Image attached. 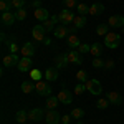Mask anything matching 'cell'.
Returning <instances> with one entry per match:
<instances>
[{"mask_svg":"<svg viewBox=\"0 0 124 124\" xmlns=\"http://www.w3.org/2000/svg\"><path fill=\"white\" fill-rule=\"evenodd\" d=\"M119 43H121V35H117V33L109 31L104 37V46L111 48V50H116V48L119 46Z\"/></svg>","mask_w":124,"mask_h":124,"instance_id":"6da1fadb","label":"cell"},{"mask_svg":"<svg viewBox=\"0 0 124 124\" xmlns=\"http://www.w3.org/2000/svg\"><path fill=\"white\" fill-rule=\"evenodd\" d=\"M35 91H37L40 96H51V88H50V83H48L46 79L37 81V83H35Z\"/></svg>","mask_w":124,"mask_h":124,"instance_id":"7a4b0ae2","label":"cell"},{"mask_svg":"<svg viewBox=\"0 0 124 124\" xmlns=\"http://www.w3.org/2000/svg\"><path fill=\"white\" fill-rule=\"evenodd\" d=\"M85 85H86V89H88L91 94L99 96L101 93H103V86H101V83H99L98 79H88Z\"/></svg>","mask_w":124,"mask_h":124,"instance_id":"3957f363","label":"cell"},{"mask_svg":"<svg viewBox=\"0 0 124 124\" xmlns=\"http://www.w3.org/2000/svg\"><path fill=\"white\" fill-rule=\"evenodd\" d=\"M45 121H46V124H60L61 123V114L56 109H48L45 113Z\"/></svg>","mask_w":124,"mask_h":124,"instance_id":"277c9868","label":"cell"},{"mask_svg":"<svg viewBox=\"0 0 124 124\" xmlns=\"http://www.w3.org/2000/svg\"><path fill=\"white\" fill-rule=\"evenodd\" d=\"M65 55H66L68 63H73V65H81V63H83L81 53H79L78 50H68V51H65Z\"/></svg>","mask_w":124,"mask_h":124,"instance_id":"5b68a950","label":"cell"},{"mask_svg":"<svg viewBox=\"0 0 124 124\" xmlns=\"http://www.w3.org/2000/svg\"><path fill=\"white\" fill-rule=\"evenodd\" d=\"M75 13H73V10H61L60 12V15H58V18L61 22V25H68V23H73V20H75Z\"/></svg>","mask_w":124,"mask_h":124,"instance_id":"8992f818","label":"cell"},{"mask_svg":"<svg viewBox=\"0 0 124 124\" xmlns=\"http://www.w3.org/2000/svg\"><path fill=\"white\" fill-rule=\"evenodd\" d=\"M20 61V56L15 55V53H10V55H5L2 63H3V68H12V66H17Z\"/></svg>","mask_w":124,"mask_h":124,"instance_id":"52a82bcc","label":"cell"},{"mask_svg":"<svg viewBox=\"0 0 124 124\" xmlns=\"http://www.w3.org/2000/svg\"><path fill=\"white\" fill-rule=\"evenodd\" d=\"M31 66H33V61H31V58H28V56H22L20 61H18V65H17V68H18L22 73L31 71Z\"/></svg>","mask_w":124,"mask_h":124,"instance_id":"ba28073f","label":"cell"},{"mask_svg":"<svg viewBox=\"0 0 124 124\" xmlns=\"http://www.w3.org/2000/svg\"><path fill=\"white\" fill-rule=\"evenodd\" d=\"M108 25L111 28H123L124 27V17L123 15H111L108 18Z\"/></svg>","mask_w":124,"mask_h":124,"instance_id":"9c48e42d","label":"cell"},{"mask_svg":"<svg viewBox=\"0 0 124 124\" xmlns=\"http://www.w3.org/2000/svg\"><path fill=\"white\" fill-rule=\"evenodd\" d=\"M56 98L60 99V103H63V104H71V103H73V94H71L68 89H65V88L60 89V93L56 94Z\"/></svg>","mask_w":124,"mask_h":124,"instance_id":"30bf717a","label":"cell"},{"mask_svg":"<svg viewBox=\"0 0 124 124\" xmlns=\"http://www.w3.org/2000/svg\"><path fill=\"white\" fill-rule=\"evenodd\" d=\"M45 33H46V31H45V28H43V25H35L33 30H31V37H33V40L41 41V43H43V40L46 38Z\"/></svg>","mask_w":124,"mask_h":124,"instance_id":"8fae6325","label":"cell"},{"mask_svg":"<svg viewBox=\"0 0 124 124\" xmlns=\"http://www.w3.org/2000/svg\"><path fill=\"white\" fill-rule=\"evenodd\" d=\"M106 99L109 101V104H114V106L123 104V98H121V94H119L117 91H109V93L106 94Z\"/></svg>","mask_w":124,"mask_h":124,"instance_id":"7c38bea8","label":"cell"},{"mask_svg":"<svg viewBox=\"0 0 124 124\" xmlns=\"http://www.w3.org/2000/svg\"><path fill=\"white\" fill-rule=\"evenodd\" d=\"M20 53H22V56L31 58L33 55H35V45H33L31 41H28V43H23V46L20 48Z\"/></svg>","mask_w":124,"mask_h":124,"instance_id":"4fadbf2b","label":"cell"},{"mask_svg":"<svg viewBox=\"0 0 124 124\" xmlns=\"http://www.w3.org/2000/svg\"><path fill=\"white\" fill-rule=\"evenodd\" d=\"M43 117H45V113H43V109H40V108H35V109H31L28 113V119L33 121V123H38Z\"/></svg>","mask_w":124,"mask_h":124,"instance_id":"5bb4252c","label":"cell"},{"mask_svg":"<svg viewBox=\"0 0 124 124\" xmlns=\"http://www.w3.org/2000/svg\"><path fill=\"white\" fill-rule=\"evenodd\" d=\"M58 22H60V18H58V17H51V18H48V20H45V22H43V23H41V25H43V28H45V31H53V30L56 28L58 25Z\"/></svg>","mask_w":124,"mask_h":124,"instance_id":"9a60e30c","label":"cell"},{"mask_svg":"<svg viewBox=\"0 0 124 124\" xmlns=\"http://www.w3.org/2000/svg\"><path fill=\"white\" fill-rule=\"evenodd\" d=\"M33 15H35V18L40 20V22H45V20L51 18V17H50V12H48L46 8H43V7L35 8V10H33Z\"/></svg>","mask_w":124,"mask_h":124,"instance_id":"2e32d148","label":"cell"},{"mask_svg":"<svg viewBox=\"0 0 124 124\" xmlns=\"http://www.w3.org/2000/svg\"><path fill=\"white\" fill-rule=\"evenodd\" d=\"M66 45L71 50H76L79 45H81V41H79V37H76V33H71V35H68L66 37Z\"/></svg>","mask_w":124,"mask_h":124,"instance_id":"e0dca14e","label":"cell"},{"mask_svg":"<svg viewBox=\"0 0 124 124\" xmlns=\"http://www.w3.org/2000/svg\"><path fill=\"white\" fill-rule=\"evenodd\" d=\"M103 12H104V5L99 3V2L89 5V15H91V17H98V15H101Z\"/></svg>","mask_w":124,"mask_h":124,"instance_id":"ac0fdd59","label":"cell"},{"mask_svg":"<svg viewBox=\"0 0 124 124\" xmlns=\"http://www.w3.org/2000/svg\"><path fill=\"white\" fill-rule=\"evenodd\" d=\"M15 13H12V12H5V13H2V23L5 25V27H12L13 23H15Z\"/></svg>","mask_w":124,"mask_h":124,"instance_id":"d6986e66","label":"cell"},{"mask_svg":"<svg viewBox=\"0 0 124 124\" xmlns=\"http://www.w3.org/2000/svg\"><path fill=\"white\" fill-rule=\"evenodd\" d=\"M53 35L56 37V38H65V37H68L70 35V31H68V27L66 25H58L56 28L53 30Z\"/></svg>","mask_w":124,"mask_h":124,"instance_id":"ffe728a7","label":"cell"},{"mask_svg":"<svg viewBox=\"0 0 124 124\" xmlns=\"http://www.w3.org/2000/svg\"><path fill=\"white\" fill-rule=\"evenodd\" d=\"M43 75H45V79H46L48 83L56 81L58 79V68H46V71Z\"/></svg>","mask_w":124,"mask_h":124,"instance_id":"44dd1931","label":"cell"},{"mask_svg":"<svg viewBox=\"0 0 124 124\" xmlns=\"http://www.w3.org/2000/svg\"><path fill=\"white\" fill-rule=\"evenodd\" d=\"M55 65H56L58 70H61V68H66L70 63H68V60H66V55L63 53V55H58L56 58H55Z\"/></svg>","mask_w":124,"mask_h":124,"instance_id":"7402d4cb","label":"cell"},{"mask_svg":"<svg viewBox=\"0 0 124 124\" xmlns=\"http://www.w3.org/2000/svg\"><path fill=\"white\" fill-rule=\"evenodd\" d=\"M101 53H103V45L101 43H93L91 45V50H89V55L94 56V58H99Z\"/></svg>","mask_w":124,"mask_h":124,"instance_id":"603a6c76","label":"cell"},{"mask_svg":"<svg viewBox=\"0 0 124 124\" xmlns=\"http://www.w3.org/2000/svg\"><path fill=\"white\" fill-rule=\"evenodd\" d=\"M28 119V113L25 111V109H20V111H17V114H15V121L18 124H25V121Z\"/></svg>","mask_w":124,"mask_h":124,"instance_id":"cb8c5ba5","label":"cell"},{"mask_svg":"<svg viewBox=\"0 0 124 124\" xmlns=\"http://www.w3.org/2000/svg\"><path fill=\"white\" fill-rule=\"evenodd\" d=\"M85 25H86V17L85 15H76L75 20H73V27L78 30V28H83Z\"/></svg>","mask_w":124,"mask_h":124,"instance_id":"d4e9b609","label":"cell"},{"mask_svg":"<svg viewBox=\"0 0 124 124\" xmlns=\"http://www.w3.org/2000/svg\"><path fill=\"white\" fill-rule=\"evenodd\" d=\"M96 33H98V37H106L109 33V25L108 23H99L96 27Z\"/></svg>","mask_w":124,"mask_h":124,"instance_id":"484cf974","label":"cell"},{"mask_svg":"<svg viewBox=\"0 0 124 124\" xmlns=\"http://www.w3.org/2000/svg\"><path fill=\"white\" fill-rule=\"evenodd\" d=\"M45 104H46V109H56V106L60 104V99H58L56 96H48Z\"/></svg>","mask_w":124,"mask_h":124,"instance_id":"4316f807","label":"cell"},{"mask_svg":"<svg viewBox=\"0 0 124 124\" xmlns=\"http://www.w3.org/2000/svg\"><path fill=\"white\" fill-rule=\"evenodd\" d=\"M22 91H23L25 94L35 91V81H23V83H22Z\"/></svg>","mask_w":124,"mask_h":124,"instance_id":"83f0119b","label":"cell"},{"mask_svg":"<svg viewBox=\"0 0 124 124\" xmlns=\"http://www.w3.org/2000/svg\"><path fill=\"white\" fill-rule=\"evenodd\" d=\"M41 78H45V75L40 71L38 68L30 71V79H31V81H35V83H37V81H41Z\"/></svg>","mask_w":124,"mask_h":124,"instance_id":"f1b7e54d","label":"cell"},{"mask_svg":"<svg viewBox=\"0 0 124 124\" xmlns=\"http://www.w3.org/2000/svg\"><path fill=\"white\" fill-rule=\"evenodd\" d=\"M10 8H13V5H12V0H0V10H2V13H5V12H10Z\"/></svg>","mask_w":124,"mask_h":124,"instance_id":"f546056e","label":"cell"},{"mask_svg":"<svg viewBox=\"0 0 124 124\" xmlns=\"http://www.w3.org/2000/svg\"><path fill=\"white\" fill-rule=\"evenodd\" d=\"M76 12H78V15H89V7L88 5H85V3H78V7H76Z\"/></svg>","mask_w":124,"mask_h":124,"instance_id":"4dcf8cb0","label":"cell"},{"mask_svg":"<svg viewBox=\"0 0 124 124\" xmlns=\"http://www.w3.org/2000/svg\"><path fill=\"white\" fill-rule=\"evenodd\" d=\"M71 116H73V119L79 121V119L85 116V109H81V108H75V109L71 111Z\"/></svg>","mask_w":124,"mask_h":124,"instance_id":"1f68e13d","label":"cell"},{"mask_svg":"<svg viewBox=\"0 0 124 124\" xmlns=\"http://www.w3.org/2000/svg\"><path fill=\"white\" fill-rule=\"evenodd\" d=\"M76 81L78 83H86L88 81V73H86L85 70H79L76 73Z\"/></svg>","mask_w":124,"mask_h":124,"instance_id":"d6a6232c","label":"cell"},{"mask_svg":"<svg viewBox=\"0 0 124 124\" xmlns=\"http://www.w3.org/2000/svg\"><path fill=\"white\" fill-rule=\"evenodd\" d=\"M15 18H17V20H25V18H27V10H25V8L15 10Z\"/></svg>","mask_w":124,"mask_h":124,"instance_id":"836d02e7","label":"cell"},{"mask_svg":"<svg viewBox=\"0 0 124 124\" xmlns=\"http://www.w3.org/2000/svg\"><path fill=\"white\" fill-rule=\"evenodd\" d=\"M85 91H86V85H85V83H78V85L75 86V94H76V96L83 94Z\"/></svg>","mask_w":124,"mask_h":124,"instance_id":"e575fe53","label":"cell"},{"mask_svg":"<svg viewBox=\"0 0 124 124\" xmlns=\"http://www.w3.org/2000/svg\"><path fill=\"white\" fill-rule=\"evenodd\" d=\"M108 106H109V101H108V99H103V98H101V99L96 101V108H98V109H106Z\"/></svg>","mask_w":124,"mask_h":124,"instance_id":"d590c367","label":"cell"},{"mask_svg":"<svg viewBox=\"0 0 124 124\" xmlns=\"http://www.w3.org/2000/svg\"><path fill=\"white\" fill-rule=\"evenodd\" d=\"M63 5H65L68 10H73V8H76V7H78L76 0H63Z\"/></svg>","mask_w":124,"mask_h":124,"instance_id":"8d00e7d4","label":"cell"},{"mask_svg":"<svg viewBox=\"0 0 124 124\" xmlns=\"http://www.w3.org/2000/svg\"><path fill=\"white\" fill-rule=\"evenodd\" d=\"M8 50H10V53H15L17 55V51H20V48H18V45L12 40V41H8Z\"/></svg>","mask_w":124,"mask_h":124,"instance_id":"74e56055","label":"cell"},{"mask_svg":"<svg viewBox=\"0 0 124 124\" xmlns=\"http://www.w3.org/2000/svg\"><path fill=\"white\" fill-rule=\"evenodd\" d=\"M76 50L79 51V53H81V55H83V53H89L91 46H89V45H86V43H81V45H79V46H78Z\"/></svg>","mask_w":124,"mask_h":124,"instance_id":"f35d334b","label":"cell"},{"mask_svg":"<svg viewBox=\"0 0 124 124\" xmlns=\"http://www.w3.org/2000/svg\"><path fill=\"white\" fill-rule=\"evenodd\" d=\"M12 5H13V8H15V10L23 8V5H25V0H12Z\"/></svg>","mask_w":124,"mask_h":124,"instance_id":"ab89813d","label":"cell"},{"mask_svg":"<svg viewBox=\"0 0 124 124\" xmlns=\"http://www.w3.org/2000/svg\"><path fill=\"white\" fill-rule=\"evenodd\" d=\"M93 66L94 68H103L104 66V61H103L101 58H94V60H93Z\"/></svg>","mask_w":124,"mask_h":124,"instance_id":"60d3db41","label":"cell"},{"mask_svg":"<svg viewBox=\"0 0 124 124\" xmlns=\"http://www.w3.org/2000/svg\"><path fill=\"white\" fill-rule=\"evenodd\" d=\"M71 119H73V116H71V114H63V116H61V124H70Z\"/></svg>","mask_w":124,"mask_h":124,"instance_id":"b9f144b4","label":"cell"},{"mask_svg":"<svg viewBox=\"0 0 124 124\" xmlns=\"http://www.w3.org/2000/svg\"><path fill=\"white\" fill-rule=\"evenodd\" d=\"M113 66H114V61H113V60H108V61H104V68H106V70H111Z\"/></svg>","mask_w":124,"mask_h":124,"instance_id":"7bdbcfd3","label":"cell"},{"mask_svg":"<svg viewBox=\"0 0 124 124\" xmlns=\"http://www.w3.org/2000/svg\"><path fill=\"white\" fill-rule=\"evenodd\" d=\"M31 5H33V7H35V8H40V0H35V2H33V3H31Z\"/></svg>","mask_w":124,"mask_h":124,"instance_id":"ee69618b","label":"cell"},{"mask_svg":"<svg viewBox=\"0 0 124 124\" xmlns=\"http://www.w3.org/2000/svg\"><path fill=\"white\" fill-rule=\"evenodd\" d=\"M43 45H51V40H50V38H45V40H43Z\"/></svg>","mask_w":124,"mask_h":124,"instance_id":"f6af8a7d","label":"cell"},{"mask_svg":"<svg viewBox=\"0 0 124 124\" xmlns=\"http://www.w3.org/2000/svg\"><path fill=\"white\" fill-rule=\"evenodd\" d=\"M121 30H123V31H124V27H123V28H121Z\"/></svg>","mask_w":124,"mask_h":124,"instance_id":"bcb514c9","label":"cell"}]
</instances>
